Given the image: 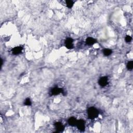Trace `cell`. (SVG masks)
I'll use <instances>...</instances> for the list:
<instances>
[{
    "mask_svg": "<svg viewBox=\"0 0 133 133\" xmlns=\"http://www.w3.org/2000/svg\"><path fill=\"white\" fill-rule=\"evenodd\" d=\"M87 114H88L89 118V119L93 120L97 118L99 115V112L96 108L94 107H90L87 111Z\"/></svg>",
    "mask_w": 133,
    "mask_h": 133,
    "instance_id": "6da1fadb",
    "label": "cell"
},
{
    "mask_svg": "<svg viewBox=\"0 0 133 133\" xmlns=\"http://www.w3.org/2000/svg\"><path fill=\"white\" fill-rule=\"evenodd\" d=\"M85 121L83 120H78L76 126L78 127V129L81 131H84L85 128Z\"/></svg>",
    "mask_w": 133,
    "mask_h": 133,
    "instance_id": "7a4b0ae2",
    "label": "cell"
},
{
    "mask_svg": "<svg viewBox=\"0 0 133 133\" xmlns=\"http://www.w3.org/2000/svg\"><path fill=\"white\" fill-rule=\"evenodd\" d=\"M99 84L101 86L104 87L106 86L108 83V78L106 76H103L100 78L99 80Z\"/></svg>",
    "mask_w": 133,
    "mask_h": 133,
    "instance_id": "3957f363",
    "label": "cell"
},
{
    "mask_svg": "<svg viewBox=\"0 0 133 133\" xmlns=\"http://www.w3.org/2000/svg\"><path fill=\"white\" fill-rule=\"evenodd\" d=\"M73 40L71 38H68L66 39L65 42L66 47L68 49H72L73 48Z\"/></svg>",
    "mask_w": 133,
    "mask_h": 133,
    "instance_id": "277c9868",
    "label": "cell"
},
{
    "mask_svg": "<svg viewBox=\"0 0 133 133\" xmlns=\"http://www.w3.org/2000/svg\"><path fill=\"white\" fill-rule=\"evenodd\" d=\"M51 93L53 95H57L60 94V93H63V90L62 89L56 87H54V88H53L52 89Z\"/></svg>",
    "mask_w": 133,
    "mask_h": 133,
    "instance_id": "5b68a950",
    "label": "cell"
},
{
    "mask_svg": "<svg viewBox=\"0 0 133 133\" xmlns=\"http://www.w3.org/2000/svg\"><path fill=\"white\" fill-rule=\"evenodd\" d=\"M55 126L57 132H62L63 131V129H65L64 126H63V124L62 123H60V122H56V123L55 124Z\"/></svg>",
    "mask_w": 133,
    "mask_h": 133,
    "instance_id": "8992f818",
    "label": "cell"
},
{
    "mask_svg": "<svg viewBox=\"0 0 133 133\" xmlns=\"http://www.w3.org/2000/svg\"><path fill=\"white\" fill-rule=\"evenodd\" d=\"M23 48L22 46H17L15 47L12 50V54L13 55H18L22 53Z\"/></svg>",
    "mask_w": 133,
    "mask_h": 133,
    "instance_id": "52a82bcc",
    "label": "cell"
},
{
    "mask_svg": "<svg viewBox=\"0 0 133 133\" xmlns=\"http://www.w3.org/2000/svg\"><path fill=\"white\" fill-rule=\"evenodd\" d=\"M77 122H78V120L74 117H71L68 120V124L71 126H76Z\"/></svg>",
    "mask_w": 133,
    "mask_h": 133,
    "instance_id": "ba28073f",
    "label": "cell"
},
{
    "mask_svg": "<svg viewBox=\"0 0 133 133\" xmlns=\"http://www.w3.org/2000/svg\"><path fill=\"white\" fill-rule=\"evenodd\" d=\"M96 43V40L91 37H89L86 40V43L89 45H92Z\"/></svg>",
    "mask_w": 133,
    "mask_h": 133,
    "instance_id": "9c48e42d",
    "label": "cell"
},
{
    "mask_svg": "<svg viewBox=\"0 0 133 133\" xmlns=\"http://www.w3.org/2000/svg\"><path fill=\"white\" fill-rule=\"evenodd\" d=\"M112 53V51L110 49H103V53L104 55H105L106 56H108L110 55Z\"/></svg>",
    "mask_w": 133,
    "mask_h": 133,
    "instance_id": "30bf717a",
    "label": "cell"
},
{
    "mask_svg": "<svg viewBox=\"0 0 133 133\" xmlns=\"http://www.w3.org/2000/svg\"><path fill=\"white\" fill-rule=\"evenodd\" d=\"M66 6L69 9H71L73 6L74 2L73 1H71V0H68V1H66Z\"/></svg>",
    "mask_w": 133,
    "mask_h": 133,
    "instance_id": "8fae6325",
    "label": "cell"
},
{
    "mask_svg": "<svg viewBox=\"0 0 133 133\" xmlns=\"http://www.w3.org/2000/svg\"><path fill=\"white\" fill-rule=\"evenodd\" d=\"M127 68L128 69V70H131L133 68V61H131L127 63Z\"/></svg>",
    "mask_w": 133,
    "mask_h": 133,
    "instance_id": "7c38bea8",
    "label": "cell"
},
{
    "mask_svg": "<svg viewBox=\"0 0 133 133\" xmlns=\"http://www.w3.org/2000/svg\"><path fill=\"white\" fill-rule=\"evenodd\" d=\"M31 103H32L31 102V100L29 99V98H27L25 101V102H24V104L26 106H31Z\"/></svg>",
    "mask_w": 133,
    "mask_h": 133,
    "instance_id": "4fadbf2b",
    "label": "cell"
},
{
    "mask_svg": "<svg viewBox=\"0 0 133 133\" xmlns=\"http://www.w3.org/2000/svg\"><path fill=\"white\" fill-rule=\"evenodd\" d=\"M125 41L126 42H130L132 41V38L131 36H130L129 35H127L125 38Z\"/></svg>",
    "mask_w": 133,
    "mask_h": 133,
    "instance_id": "5bb4252c",
    "label": "cell"
}]
</instances>
